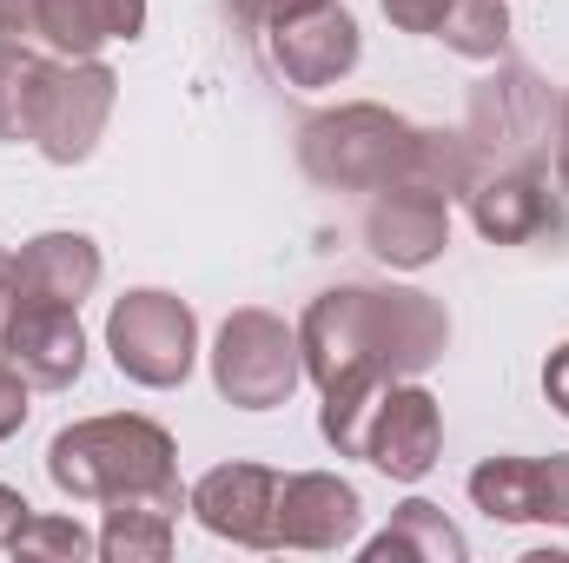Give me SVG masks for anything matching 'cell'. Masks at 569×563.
<instances>
[{
	"label": "cell",
	"instance_id": "obj_1",
	"mask_svg": "<svg viewBox=\"0 0 569 563\" xmlns=\"http://www.w3.org/2000/svg\"><path fill=\"white\" fill-rule=\"evenodd\" d=\"M450 318L418 285H331L298 318L305 378L318 392L351 378H418L443 358Z\"/></svg>",
	"mask_w": 569,
	"mask_h": 563
},
{
	"label": "cell",
	"instance_id": "obj_2",
	"mask_svg": "<svg viewBox=\"0 0 569 563\" xmlns=\"http://www.w3.org/2000/svg\"><path fill=\"white\" fill-rule=\"evenodd\" d=\"M298 166L325 192H385V186H430V192H470L477 186V152L463 134H430L411 127L391 107L351 100L325 107L298 127Z\"/></svg>",
	"mask_w": 569,
	"mask_h": 563
},
{
	"label": "cell",
	"instance_id": "obj_3",
	"mask_svg": "<svg viewBox=\"0 0 569 563\" xmlns=\"http://www.w3.org/2000/svg\"><path fill=\"white\" fill-rule=\"evenodd\" d=\"M47 477L60 497L73 504H107V497H133V491H179V444L166 424L140 412H113V418H80L53 431L47 444Z\"/></svg>",
	"mask_w": 569,
	"mask_h": 563
},
{
	"label": "cell",
	"instance_id": "obj_4",
	"mask_svg": "<svg viewBox=\"0 0 569 563\" xmlns=\"http://www.w3.org/2000/svg\"><path fill=\"white\" fill-rule=\"evenodd\" d=\"M212 385L239 412H279L284 398L305 385L298 325H284L266 305H239L219 325V338H212Z\"/></svg>",
	"mask_w": 569,
	"mask_h": 563
},
{
	"label": "cell",
	"instance_id": "obj_5",
	"mask_svg": "<svg viewBox=\"0 0 569 563\" xmlns=\"http://www.w3.org/2000/svg\"><path fill=\"white\" fill-rule=\"evenodd\" d=\"M107 352H113V372L133 378L146 392H172L192 378V358H199V318L179 292H159V285H133L127 298H113L107 312Z\"/></svg>",
	"mask_w": 569,
	"mask_h": 563
},
{
	"label": "cell",
	"instance_id": "obj_6",
	"mask_svg": "<svg viewBox=\"0 0 569 563\" xmlns=\"http://www.w3.org/2000/svg\"><path fill=\"white\" fill-rule=\"evenodd\" d=\"M113 100H120V73L107 60H53L40 127H33V152L47 166H87L100 134H107V120H113Z\"/></svg>",
	"mask_w": 569,
	"mask_h": 563
},
{
	"label": "cell",
	"instance_id": "obj_7",
	"mask_svg": "<svg viewBox=\"0 0 569 563\" xmlns=\"http://www.w3.org/2000/svg\"><path fill=\"white\" fill-rule=\"evenodd\" d=\"M186 511L219 544L279 551V471H266V464H212L186 491Z\"/></svg>",
	"mask_w": 569,
	"mask_h": 563
},
{
	"label": "cell",
	"instance_id": "obj_8",
	"mask_svg": "<svg viewBox=\"0 0 569 563\" xmlns=\"http://www.w3.org/2000/svg\"><path fill=\"white\" fill-rule=\"evenodd\" d=\"M266 53H272V73L284 87L325 93V87H338L358 67L365 40H358V20L338 0H305L298 13H284L279 27L266 33Z\"/></svg>",
	"mask_w": 569,
	"mask_h": 563
},
{
	"label": "cell",
	"instance_id": "obj_9",
	"mask_svg": "<svg viewBox=\"0 0 569 563\" xmlns=\"http://www.w3.org/2000/svg\"><path fill=\"white\" fill-rule=\"evenodd\" d=\"M0 358H7L33 392H67V385H80V372H87L80 305H53V298L20 292V298H13V312H7Z\"/></svg>",
	"mask_w": 569,
	"mask_h": 563
},
{
	"label": "cell",
	"instance_id": "obj_10",
	"mask_svg": "<svg viewBox=\"0 0 569 563\" xmlns=\"http://www.w3.org/2000/svg\"><path fill=\"white\" fill-rule=\"evenodd\" d=\"M470 504L490 524H563L569 531V457H483L470 471Z\"/></svg>",
	"mask_w": 569,
	"mask_h": 563
},
{
	"label": "cell",
	"instance_id": "obj_11",
	"mask_svg": "<svg viewBox=\"0 0 569 563\" xmlns=\"http://www.w3.org/2000/svg\"><path fill=\"white\" fill-rule=\"evenodd\" d=\"M443 451V405L430 398L418 378H398L378 412H371V431H365V464H378L391 484H418L430 477Z\"/></svg>",
	"mask_w": 569,
	"mask_h": 563
},
{
	"label": "cell",
	"instance_id": "obj_12",
	"mask_svg": "<svg viewBox=\"0 0 569 563\" xmlns=\"http://www.w3.org/2000/svg\"><path fill=\"white\" fill-rule=\"evenodd\" d=\"M365 246L391 266V273H425L450 246V199L430 186H385L365 213Z\"/></svg>",
	"mask_w": 569,
	"mask_h": 563
},
{
	"label": "cell",
	"instance_id": "obj_13",
	"mask_svg": "<svg viewBox=\"0 0 569 563\" xmlns=\"http://www.w3.org/2000/svg\"><path fill=\"white\" fill-rule=\"evenodd\" d=\"M358 524H365V497L338 471L279 477V551H351Z\"/></svg>",
	"mask_w": 569,
	"mask_h": 563
},
{
	"label": "cell",
	"instance_id": "obj_14",
	"mask_svg": "<svg viewBox=\"0 0 569 563\" xmlns=\"http://www.w3.org/2000/svg\"><path fill=\"white\" fill-rule=\"evenodd\" d=\"M470 199V226L490 239V246H530L543 233H563V213L543 186L537 166H497V172H477V186L463 192Z\"/></svg>",
	"mask_w": 569,
	"mask_h": 563
},
{
	"label": "cell",
	"instance_id": "obj_15",
	"mask_svg": "<svg viewBox=\"0 0 569 563\" xmlns=\"http://www.w3.org/2000/svg\"><path fill=\"white\" fill-rule=\"evenodd\" d=\"M100 246L87 233H40L13 253V285L33 292V298H53V305H87L100 292Z\"/></svg>",
	"mask_w": 569,
	"mask_h": 563
},
{
	"label": "cell",
	"instance_id": "obj_16",
	"mask_svg": "<svg viewBox=\"0 0 569 563\" xmlns=\"http://www.w3.org/2000/svg\"><path fill=\"white\" fill-rule=\"evenodd\" d=\"M179 504L166 491H133V497H107V524H100V557L107 563H166L179 537Z\"/></svg>",
	"mask_w": 569,
	"mask_h": 563
},
{
	"label": "cell",
	"instance_id": "obj_17",
	"mask_svg": "<svg viewBox=\"0 0 569 563\" xmlns=\"http://www.w3.org/2000/svg\"><path fill=\"white\" fill-rule=\"evenodd\" d=\"M365 557L371 563H463L470 544H463V531H457L437 504L411 497V504H398L391 524L365 544Z\"/></svg>",
	"mask_w": 569,
	"mask_h": 563
},
{
	"label": "cell",
	"instance_id": "obj_18",
	"mask_svg": "<svg viewBox=\"0 0 569 563\" xmlns=\"http://www.w3.org/2000/svg\"><path fill=\"white\" fill-rule=\"evenodd\" d=\"M47 80H53V53L0 47V146H33Z\"/></svg>",
	"mask_w": 569,
	"mask_h": 563
},
{
	"label": "cell",
	"instance_id": "obj_19",
	"mask_svg": "<svg viewBox=\"0 0 569 563\" xmlns=\"http://www.w3.org/2000/svg\"><path fill=\"white\" fill-rule=\"evenodd\" d=\"M430 40H443L463 60H503V47H510V7L503 0H450Z\"/></svg>",
	"mask_w": 569,
	"mask_h": 563
},
{
	"label": "cell",
	"instance_id": "obj_20",
	"mask_svg": "<svg viewBox=\"0 0 569 563\" xmlns=\"http://www.w3.org/2000/svg\"><path fill=\"white\" fill-rule=\"evenodd\" d=\"M107 27L93 20V0H40V53L53 60H100Z\"/></svg>",
	"mask_w": 569,
	"mask_h": 563
},
{
	"label": "cell",
	"instance_id": "obj_21",
	"mask_svg": "<svg viewBox=\"0 0 569 563\" xmlns=\"http://www.w3.org/2000/svg\"><path fill=\"white\" fill-rule=\"evenodd\" d=\"M13 557L20 563H87V557H100V537H93L80 517H47V511H33V517L20 524V537H13Z\"/></svg>",
	"mask_w": 569,
	"mask_h": 563
},
{
	"label": "cell",
	"instance_id": "obj_22",
	"mask_svg": "<svg viewBox=\"0 0 569 563\" xmlns=\"http://www.w3.org/2000/svg\"><path fill=\"white\" fill-rule=\"evenodd\" d=\"M0 47L40 53V0H0Z\"/></svg>",
	"mask_w": 569,
	"mask_h": 563
},
{
	"label": "cell",
	"instance_id": "obj_23",
	"mask_svg": "<svg viewBox=\"0 0 569 563\" xmlns=\"http://www.w3.org/2000/svg\"><path fill=\"white\" fill-rule=\"evenodd\" d=\"M298 7H305V0H232V27L252 33V40H266L284 13H298Z\"/></svg>",
	"mask_w": 569,
	"mask_h": 563
},
{
	"label": "cell",
	"instance_id": "obj_24",
	"mask_svg": "<svg viewBox=\"0 0 569 563\" xmlns=\"http://www.w3.org/2000/svg\"><path fill=\"white\" fill-rule=\"evenodd\" d=\"M378 7H385V20L398 33H437V20H443L450 0H378Z\"/></svg>",
	"mask_w": 569,
	"mask_h": 563
},
{
	"label": "cell",
	"instance_id": "obj_25",
	"mask_svg": "<svg viewBox=\"0 0 569 563\" xmlns=\"http://www.w3.org/2000/svg\"><path fill=\"white\" fill-rule=\"evenodd\" d=\"M93 20L107 27V40H140L146 33V0H93Z\"/></svg>",
	"mask_w": 569,
	"mask_h": 563
},
{
	"label": "cell",
	"instance_id": "obj_26",
	"mask_svg": "<svg viewBox=\"0 0 569 563\" xmlns=\"http://www.w3.org/2000/svg\"><path fill=\"white\" fill-rule=\"evenodd\" d=\"M20 424H27V378L0 358V444H7Z\"/></svg>",
	"mask_w": 569,
	"mask_h": 563
},
{
	"label": "cell",
	"instance_id": "obj_27",
	"mask_svg": "<svg viewBox=\"0 0 569 563\" xmlns=\"http://www.w3.org/2000/svg\"><path fill=\"white\" fill-rule=\"evenodd\" d=\"M543 398H550V405L569 418V338L550 352V358H543Z\"/></svg>",
	"mask_w": 569,
	"mask_h": 563
},
{
	"label": "cell",
	"instance_id": "obj_28",
	"mask_svg": "<svg viewBox=\"0 0 569 563\" xmlns=\"http://www.w3.org/2000/svg\"><path fill=\"white\" fill-rule=\"evenodd\" d=\"M27 517H33V504H27L13 484H0V551H13V537H20Z\"/></svg>",
	"mask_w": 569,
	"mask_h": 563
},
{
	"label": "cell",
	"instance_id": "obj_29",
	"mask_svg": "<svg viewBox=\"0 0 569 563\" xmlns=\"http://www.w3.org/2000/svg\"><path fill=\"white\" fill-rule=\"evenodd\" d=\"M20 285H13V253H0V338H7V312H13Z\"/></svg>",
	"mask_w": 569,
	"mask_h": 563
},
{
	"label": "cell",
	"instance_id": "obj_30",
	"mask_svg": "<svg viewBox=\"0 0 569 563\" xmlns=\"http://www.w3.org/2000/svg\"><path fill=\"white\" fill-rule=\"evenodd\" d=\"M557 186L569 192V93H563V113H557Z\"/></svg>",
	"mask_w": 569,
	"mask_h": 563
}]
</instances>
